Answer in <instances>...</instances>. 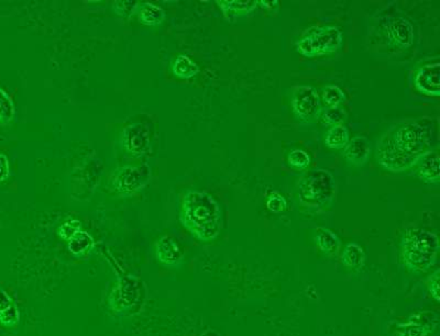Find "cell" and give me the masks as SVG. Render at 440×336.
<instances>
[{
	"instance_id": "cell-1",
	"label": "cell",
	"mask_w": 440,
	"mask_h": 336,
	"mask_svg": "<svg viewBox=\"0 0 440 336\" xmlns=\"http://www.w3.org/2000/svg\"><path fill=\"white\" fill-rule=\"evenodd\" d=\"M428 148L427 132L420 124H397L388 129L378 141L376 162L388 171L403 173L413 168Z\"/></svg>"
},
{
	"instance_id": "cell-2",
	"label": "cell",
	"mask_w": 440,
	"mask_h": 336,
	"mask_svg": "<svg viewBox=\"0 0 440 336\" xmlns=\"http://www.w3.org/2000/svg\"><path fill=\"white\" fill-rule=\"evenodd\" d=\"M181 222L197 240L212 242L221 230V210L210 194L191 190L182 202Z\"/></svg>"
},
{
	"instance_id": "cell-3",
	"label": "cell",
	"mask_w": 440,
	"mask_h": 336,
	"mask_svg": "<svg viewBox=\"0 0 440 336\" xmlns=\"http://www.w3.org/2000/svg\"><path fill=\"white\" fill-rule=\"evenodd\" d=\"M438 252L439 240L432 231L409 228L402 236V263L411 272H427L437 261Z\"/></svg>"
},
{
	"instance_id": "cell-4",
	"label": "cell",
	"mask_w": 440,
	"mask_h": 336,
	"mask_svg": "<svg viewBox=\"0 0 440 336\" xmlns=\"http://www.w3.org/2000/svg\"><path fill=\"white\" fill-rule=\"evenodd\" d=\"M296 192L298 201L303 207L317 211L327 210L336 197L334 175L323 168L308 171L298 181Z\"/></svg>"
},
{
	"instance_id": "cell-5",
	"label": "cell",
	"mask_w": 440,
	"mask_h": 336,
	"mask_svg": "<svg viewBox=\"0 0 440 336\" xmlns=\"http://www.w3.org/2000/svg\"><path fill=\"white\" fill-rule=\"evenodd\" d=\"M342 31L337 26H321L313 29L298 40L296 49L300 55L311 59L337 52L342 47Z\"/></svg>"
},
{
	"instance_id": "cell-6",
	"label": "cell",
	"mask_w": 440,
	"mask_h": 336,
	"mask_svg": "<svg viewBox=\"0 0 440 336\" xmlns=\"http://www.w3.org/2000/svg\"><path fill=\"white\" fill-rule=\"evenodd\" d=\"M150 167L145 164L139 166H124L114 174L112 185L118 194L130 196L139 192L150 181Z\"/></svg>"
},
{
	"instance_id": "cell-7",
	"label": "cell",
	"mask_w": 440,
	"mask_h": 336,
	"mask_svg": "<svg viewBox=\"0 0 440 336\" xmlns=\"http://www.w3.org/2000/svg\"><path fill=\"white\" fill-rule=\"evenodd\" d=\"M293 112L303 122L318 119L321 114V99L316 89L311 86H298L292 93Z\"/></svg>"
},
{
	"instance_id": "cell-8",
	"label": "cell",
	"mask_w": 440,
	"mask_h": 336,
	"mask_svg": "<svg viewBox=\"0 0 440 336\" xmlns=\"http://www.w3.org/2000/svg\"><path fill=\"white\" fill-rule=\"evenodd\" d=\"M151 131L148 124L135 122L122 131V144L126 152L135 156L145 154L150 146Z\"/></svg>"
},
{
	"instance_id": "cell-9",
	"label": "cell",
	"mask_w": 440,
	"mask_h": 336,
	"mask_svg": "<svg viewBox=\"0 0 440 336\" xmlns=\"http://www.w3.org/2000/svg\"><path fill=\"white\" fill-rule=\"evenodd\" d=\"M437 324L438 316L435 313L425 311L409 316L397 326L396 333L399 336H428L435 330Z\"/></svg>"
},
{
	"instance_id": "cell-10",
	"label": "cell",
	"mask_w": 440,
	"mask_h": 336,
	"mask_svg": "<svg viewBox=\"0 0 440 336\" xmlns=\"http://www.w3.org/2000/svg\"><path fill=\"white\" fill-rule=\"evenodd\" d=\"M415 89L423 95L439 97L440 95V63L423 65L418 68L414 77Z\"/></svg>"
},
{
	"instance_id": "cell-11",
	"label": "cell",
	"mask_w": 440,
	"mask_h": 336,
	"mask_svg": "<svg viewBox=\"0 0 440 336\" xmlns=\"http://www.w3.org/2000/svg\"><path fill=\"white\" fill-rule=\"evenodd\" d=\"M139 282L135 277H124L110 296V305L117 311L127 310L137 303Z\"/></svg>"
},
{
	"instance_id": "cell-12",
	"label": "cell",
	"mask_w": 440,
	"mask_h": 336,
	"mask_svg": "<svg viewBox=\"0 0 440 336\" xmlns=\"http://www.w3.org/2000/svg\"><path fill=\"white\" fill-rule=\"evenodd\" d=\"M415 173L420 181L428 184H436L440 181V158L437 150L425 152L415 165Z\"/></svg>"
},
{
	"instance_id": "cell-13",
	"label": "cell",
	"mask_w": 440,
	"mask_h": 336,
	"mask_svg": "<svg viewBox=\"0 0 440 336\" xmlns=\"http://www.w3.org/2000/svg\"><path fill=\"white\" fill-rule=\"evenodd\" d=\"M156 254L159 261L170 267L179 266L183 261V251L175 238L164 236L156 243Z\"/></svg>"
},
{
	"instance_id": "cell-14",
	"label": "cell",
	"mask_w": 440,
	"mask_h": 336,
	"mask_svg": "<svg viewBox=\"0 0 440 336\" xmlns=\"http://www.w3.org/2000/svg\"><path fill=\"white\" fill-rule=\"evenodd\" d=\"M371 145L365 137H355L349 140L344 148L342 156L348 163L355 166H363L368 162Z\"/></svg>"
},
{
	"instance_id": "cell-15",
	"label": "cell",
	"mask_w": 440,
	"mask_h": 336,
	"mask_svg": "<svg viewBox=\"0 0 440 336\" xmlns=\"http://www.w3.org/2000/svg\"><path fill=\"white\" fill-rule=\"evenodd\" d=\"M388 33L390 39L403 49L412 47L414 43V28L406 19H393L388 24Z\"/></svg>"
},
{
	"instance_id": "cell-16",
	"label": "cell",
	"mask_w": 440,
	"mask_h": 336,
	"mask_svg": "<svg viewBox=\"0 0 440 336\" xmlns=\"http://www.w3.org/2000/svg\"><path fill=\"white\" fill-rule=\"evenodd\" d=\"M219 8L223 10L227 19H236L239 17L247 16L249 13L256 10V7L259 6L258 0H247V1H241V0H218L216 1Z\"/></svg>"
},
{
	"instance_id": "cell-17",
	"label": "cell",
	"mask_w": 440,
	"mask_h": 336,
	"mask_svg": "<svg viewBox=\"0 0 440 336\" xmlns=\"http://www.w3.org/2000/svg\"><path fill=\"white\" fill-rule=\"evenodd\" d=\"M315 240L319 250L329 257H336L342 248L339 236L324 227H319L315 230Z\"/></svg>"
},
{
	"instance_id": "cell-18",
	"label": "cell",
	"mask_w": 440,
	"mask_h": 336,
	"mask_svg": "<svg viewBox=\"0 0 440 336\" xmlns=\"http://www.w3.org/2000/svg\"><path fill=\"white\" fill-rule=\"evenodd\" d=\"M365 259L367 257L362 246L357 243H349L344 246L342 254V263L346 268L351 270L362 268Z\"/></svg>"
},
{
	"instance_id": "cell-19",
	"label": "cell",
	"mask_w": 440,
	"mask_h": 336,
	"mask_svg": "<svg viewBox=\"0 0 440 336\" xmlns=\"http://www.w3.org/2000/svg\"><path fill=\"white\" fill-rule=\"evenodd\" d=\"M68 250L74 257H85L91 253V250L95 246V242L87 232L80 231L68 240Z\"/></svg>"
},
{
	"instance_id": "cell-20",
	"label": "cell",
	"mask_w": 440,
	"mask_h": 336,
	"mask_svg": "<svg viewBox=\"0 0 440 336\" xmlns=\"http://www.w3.org/2000/svg\"><path fill=\"white\" fill-rule=\"evenodd\" d=\"M138 17L141 24L145 26H154L162 24L166 19V13L163 9L153 3H145L139 7Z\"/></svg>"
},
{
	"instance_id": "cell-21",
	"label": "cell",
	"mask_w": 440,
	"mask_h": 336,
	"mask_svg": "<svg viewBox=\"0 0 440 336\" xmlns=\"http://www.w3.org/2000/svg\"><path fill=\"white\" fill-rule=\"evenodd\" d=\"M172 70H173V74L176 77L189 79V78L197 75V72H200V68L194 61L191 60L186 55H179L174 61Z\"/></svg>"
},
{
	"instance_id": "cell-22",
	"label": "cell",
	"mask_w": 440,
	"mask_h": 336,
	"mask_svg": "<svg viewBox=\"0 0 440 336\" xmlns=\"http://www.w3.org/2000/svg\"><path fill=\"white\" fill-rule=\"evenodd\" d=\"M348 142H349V131L344 124L330 128L325 137V144L332 150H342Z\"/></svg>"
},
{
	"instance_id": "cell-23",
	"label": "cell",
	"mask_w": 440,
	"mask_h": 336,
	"mask_svg": "<svg viewBox=\"0 0 440 336\" xmlns=\"http://www.w3.org/2000/svg\"><path fill=\"white\" fill-rule=\"evenodd\" d=\"M321 99L327 107H340L346 101V95L338 86L328 85L323 89Z\"/></svg>"
},
{
	"instance_id": "cell-24",
	"label": "cell",
	"mask_w": 440,
	"mask_h": 336,
	"mask_svg": "<svg viewBox=\"0 0 440 336\" xmlns=\"http://www.w3.org/2000/svg\"><path fill=\"white\" fill-rule=\"evenodd\" d=\"M321 120L328 125H342L347 119V114L342 107H327L324 112H321Z\"/></svg>"
},
{
	"instance_id": "cell-25",
	"label": "cell",
	"mask_w": 440,
	"mask_h": 336,
	"mask_svg": "<svg viewBox=\"0 0 440 336\" xmlns=\"http://www.w3.org/2000/svg\"><path fill=\"white\" fill-rule=\"evenodd\" d=\"M311 155L304 150H293L288 153V163L296 171H304L311 165Z\"/></svg>"
},
{
	"instance_id": "cell-26",
	"label": "cell",
	"mask_w": 440,
	"mask_h": 336,
	"mask_svg": "<svg viewBox=\"0 0 440 336\" xmlns=\"http://www.w3.org/2000/svg\"><path fill=\"white\" fill-rule=\"evenodd\" d=\"M13 116L15 107L13 100L8 96V93L0 89V123H7L13 119Z\"/></svg>"
},
{
	"instance_id": "cell-27",
	"label": "cell",
	"mask_w": 440,
	"mask_h": 336,
	"mask_svg": "<svg viewBox=\"0 0 440 336\" xmlns=\"http://www.w3.org/2000/svg\"><path fill=\"white\" fill-rule=\"evenodd\" d=\"M267 207L271 213H281L288 207V202L282 194L273 192L267 196Z\"/></svg>"
},
{
	"instance_id": "cell-28",
	"label": "cell",
	"mask_w": 440,
	"mask_h": 336,
	"mask_svg": "<svg viewBox=\"0 0 440 336\" xmlns=\"http://www.w3.org/2000/svg\"><path fill=\"white\" fill-rule=\"evenodd\" d=\"M80 231V222L76 219L63 223L60 228L57 229V234L62 240H70L76 233Z\"/></svg>"
},
{
	"instance_id": "cell-29",
	"label": "cell",
	"mask_w": 440,
	"mask_h": 336,
	"mask_svg": "<svg viewBox=\"0 0 440 336\" xmlns=\"http://www.w3.org/2000/svg\"><path fill=\"white\" fill-rule=\"evenodd\" d=\"M19 318H20V314H19L18 309L15 305L9 307L7 310L0 312V322L5 326H9V328L17 326Z\"/></svg>"
},
{
	"instance_id": "cell-30",
	"label": "cell",
	"mask_w": 440,
	"mask_h": 336,
	"mask_svg": "<svg viewBox=\"0 0 440 336\" xmlns=\"http://www.w3.org/2000/svg\"><path fill=\"white\" fill-rule=\"evenodd\" d=\"M426 287H427L428 291L430 292L432 297L435 299L437 303H439V270H436L435 273H432L430 277H428L426 282H425Z\"/></svg>"
},
{
	"instance_id": "cell-31",
	"label": "cell",
	"mask_w": 440,
	"mask_h": 336,
	"mask_svg": "<svg viewBox=\"0 0 440 336\" xmlns=\"http://www.w3.org/2000/svg\"><path fill=\"white\" fill-rule=\"evenodd\" d=\"M137 6L138 3L135 1L124 0V1H115L114 9L119 16L130 17Z\"/></svg>"
},
{
	"instance_id": "cell-32",
	"label": "cell",
	"mask_w": 440,
	"mask_h": 336,
	"mask_svg": "<svg viewBox=\"0 0 440 336\" xmlns=\"http://www.w3.org/2000/svg\"><path fill=\"white\" fill-rule=\"evenodd\" d=\"M9 162L7 156L0 153V181H3L9 176Z\"/></svg>"
},
{
	"instance_id": "cell-33",
	"label": "cell",
	"mask_w": 440,
	"mask_h": 336,
	"mask_svg": "<svg viewBox=\"0 0 440 336\" xmlns=\"http://www.w3.org/2000/svg\"><path fill=\"white\" fill-rule=\"evenodd\" d=\"M11 305H13V301L8 293L3 290H0V312L7 310Z\"/></svg>"
},
{
	"instance_id": "cell-34",
	"label": "cell",
	"mask_w": 440,
	"mask_h": 336,
	"mask_svg": "<svg viewBox=\"0 0 440 336\" xmlns=\"http://www.w3.org/2000/svg\"><path fill=\"white\" fill-rule=\"evenodd\" d=\"M259 6H262L265 10L273 11L274 8L279 9V1H259Z\"/></svg>"
},
{
	"instance_id": "cell-35",
	"label": "cell",
	"mask_w": 440,
	"mask_h": 336,
	"mask_svg": "<svg viewBox=\"0 0 440 336\" xmlns=\"http://www.w3.org/2000/svg\"><path fill=\"white\" fill-rule=\"evenodd\" d=\"M202 336H205V335H202Z\"/></svg>"
}]
</instances>
